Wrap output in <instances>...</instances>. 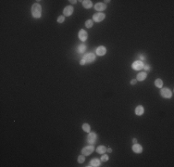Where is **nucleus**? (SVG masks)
<instances>
[{
	"label": "nucleus",
	"mask_w": 174,
	"mask_h": 167,
	"mask_svg": "<svg viewBox=\"0 0 174 167\" xmlns=\"http://www.w3.org/2000/svg\"><path fill=\"white\" fill-rule=\"evenodd\" d=\"M83 8H92V6H93L92 1H90V0H84V1H83Z\"/></svg>",
	"instance_id": "nucleus-16"
},
{
	"label": "nucleus",
	"mask_w": 174,
	"mask_h": 167,
	"mask_svg": "<svg viewBox=\"0 0 174 167\" xmlns=\"http://www.w3.org/2000/svg\"><path fill=\"white\" fill-rule=\"evenodd\" d=\"M100 163H101L100 160H98V159H93V160L90 162V164H89V165H87V166L98 167V166H100Z\"/></svg>",
	"instance_id": "nucleus-14"
},
{
	"label": "nucleus",
	"mask_w": 174,
	"mask_h": 167,
	"mask_svg": "<svg viewBox=\"0 0 174 167\" xmlns=\"http://www.w3.org/2000/svg\"><path fill=\"white\" fill-rule=\"evenodd\" d=\"M84 161H85L84 155H80V156L78 157V163H84Z\"/></svg>",
	"instance_id": "nucleus-22"
},
{
	"label": "nucleus",
	"mask_w": 174,
	"mask_h": 167,
	"mask_svg": "<svg viewBox=\"0 0 174 167\" xmlns=\"http://www.w3.org/2000/svg\"><path fill=\"white\" fill-rule=\"evenodd\" d=\"M93 25H94L93 20H87L86 21H85V26H86L87 28H92Z\"/></svg>",
	"instance_id": "nucleus-20"
},
{
	"label": "nucleus",
	"mask_w": 174,
	"mask_h": 167,
	"mask_svg": "<svg viewBox=\"0 0 174 167\" xmlns=\"http://www.w3.org/2000/svg\"><path fill=\"white\" fill-rule=\"evenodd\" d=\"M96 151L99 154H104L105 152L107 151V148L105 146H99L97 149H96Z\"/></svg>",
	"instance_id": "nucleus-18"
},
{
	"label": "nucleus",
	"mask_w": 174,
	"mask_h": 167,
	"mask_svg": "<svg viewBox=\"0 0 174 167\" xmlns=\"http://www.w3.org/2000/svg\"><path fill=\"white\" fill-rule=\"evenodd\" d=\"M101 161L102 162H107V161H108V156L106 155V154H104L101 157Z\"/></svg>",
	"instance_id": "nucleus-24"
},
{
	"label": "nucleus",
	"mask_w": 174,
	"mask_h": 167,
	"mask_svg": "<svg viewBox=\"0 0 174 167\" xmlns=\"http://www.w3.org/2000/svg\"><path fill=\"white\" fill-rule=\"evenodd\" d=\"M155 86H157V87H158V88H161L162 87V86H163V81L161 80V79H157L156 81H155Z\"/></svg>",
	"instance_id": "nucleus-19"
},
{
	"label": "nucleus",
	"mask_w": 174,
	"mask_h": 167,
	"mask_svg": "<svg viewBox=\"0 0 174 167\" xmlns=\"http://www.w3.org/2000/svg\"><path fill=\"white\" fill-rule=\"evenodd\" d=\"M144 65H145V64H144V62H143V61H136L132 63L131 67H132V69H133V70H135V71H140V70L144 69Z\"/></svg>",
	"instance_id": "nucleus-2"
},
{
	"label": "nucleus",
	"mask_w": 174,
	"mask_h": 167,
	"mask_svg": "<svg viewBox=\"0 0 174 167\" xmlns=\"http://www.w3.org/2000/svg\"><path fill=\"white\" fill-rule=\"evenodd\" d=\"M78 36H79V39H81L83 42H84V41H86L87 38H88V33H87V32H85L84 30L82 29V30L79 32Z\"/></svg>",
	"instance_id": "nucleus-7"
},
{
	"label": "nucleus",
	"mask_w": 174,
	"mask_h": 167,
	"mask_svg": "<svg viewBox=\"0 0 174 167\" xmlns=\"http://www.w3.org/2000/svg\"><path fill=\"white\" fill-rule=\"evenodd\" d=\"M73 9H74V8H73L71 6H68V7H66V8H64L63 14L66 16V17H69V16H71L73 13Z\"/></svg>",
	"instance_id": "nucleus-8"
},
{
	"label": "nucleus",
	"mask_w": 174,
	"mask_h": 167,
	"mask_svg": "<svg viewBox=\"0 0 174 167\" xmlns=\"http://www.w3.org/2000/svg\"><path fill=\"white\" fill-rule=\"evenodd\" d=\"M105 17H106V15H105L104 13L98 12V13L94 14V16H93V20H94L95 21H96V22H100V21H102V20L105 19Z\"/></svg>",
	"instance_id": "nucleus-6"
},
{
	"label": "nucleus",
	"mask_w": 174,
	"mask_h": 167,
	"mask_svg": "<svg viewBox=\"0 0 174 167\" xmlns=\"http://www.w3.org/2000/svg\"><path fill=\"white\" fill-rule=\"evenodd\" d=\"M32 14L34 18H40L42 15V7L39 4H33L32 7Z\"/></svg>",
	"instance_id": "nucleus-1"
},
{
	"label": "nucleus",
	"mask_w": 174,
	"mask_h": 167,
	"mask_svg": "<svg viewBox=\"0 0 174 167\" xmlns=\"http://www.w3.org/2000/svg\"><path fill=\"white\" fill-rule=\"evenodd\" d=\"M65 20V17L64 16H59L58 18V23H62Z\"/></svg>",
	"instance_id": "nucleus-23"
},
{
	"label": "nucleus",
	"mask_w": 174,
	"mask_h": 167,
	"mask_svg": "<svg viewBox=\"0 0 174 167\" xmlns=\"http://www.w3.org/2000/svg\"><path fill=\"white\" fill-rule=\"evenodd\" d=\"M161 96L165 98H170L171 96H172V92L170 91L169 88H163L161 89V92H160Z\"/></svg>",
	"instance_id": "nucleus-4"
},
{
	"label": "nucleus",
	"mask_w": 174,
	"mask_h": 167,
	"mask_svg": "<svg viewBox=\"0 0 174 167\" xmlns=\"http://www.w3.org/2000/svg\"><path fill=\"white\" fill-rule=\"evenodd\" d=\"M107 151H108V152H112V150H111V149L109 148V149H107Z\"/></svg>",
	"instance_id": "nucleus-31"
},
{
	"label": "nucleus",
	"mask_w": 174,
	"mask_h": 167,
	"mask_svg": "<svg viewBox=\"0 0 174 167\" xmlns=\"http://www.w3.org/2000/svg\"><path fill=\"white\" fill-rule=\"evenodd\" d=\"M80 64H81V65H84V64H86V61H84V60H81Z\"/></svg>",
	"instance_id": "nucleus-27"
},
{
	"label": "nucleus",
	"mask_w": 174,
	"mask_h": 167,
	"mask_svg": "<svg viewBox=\"0 0 174 167\" xmlns=\"http://www.w3.org/2000/svg\"><path fill=\"white\" fill-rule=\"evenodd\" d=\"M145 56H144V55H141V56H140V61H145Z\"/></svg>",
	"instance_id": "nucleus-28"
},
{
	"label": "nucleus",
	"mask_w": 174,
	"mask_h": 167,
	"mask_svg": "<svg viewBox=\"0 0 174 167\" xmlns=\"http://www.w3.org/2000/svg\"><path fill=\"white\" fill-rule=\"evenodd\" d=\"M94 150H95L94 146L90 145V146H87L85 148H83V151H82V153H83V155H84V156H88V155H90L92 152L94 151Z\"/></svg>",
	"instance_id": "nucleus-5"
},
{
	"label": "nucleus",
	"mask_w": 174,
	"mask_h": 167,
	"mask_svg": "<svg viewBox=\"0 0 174 167\" xmlns=\"http://www.w3.org/2000/svg\"><path fill=\"white\" fill-rule=\"evenodd\" d=\"M83 60L86 61V63H91V62L95 61V55L93 54V53H88V54H85L83 57Z\"/></svg>",
	"instance_id": "nucleus-3"
},
{
	"label": "nucleus",
	"mask_w": 174,
	"mask_h": 167,
	"mask_svg": "<svg viewBox=\"0 0 174 167\" xmlns=\"http://www.w3.org/2000/svg\"><path fill=\"white\" fill-rule=\"evenodd\" d=\"M70 2H71V3H72V4H76V3H77V1H76V0H73V1L71 0V1H70Z\"/></svg>",
	"instance_id": "nucleus-29"
},
{
	"label": "nucleus",
	"mask_w": 174,
	"mask_h": 167,
	"mask_svg": "<svg viewBox=\"0 0 174 167\" xmlns=\"http://www.w3.org/2000/svg\"><path fill=\"white\" fill-rule=\"evenodd\" d=\"M144 69H145V71H149L150 70V66L147 65V64H145V65H144Z\"/></svg>",
	"instance_id": "nucleus-25"
},
{
	"label": "nucleus",
	"mask_w": 174,
	"mask_h": 167,
	"mask_svg": "<svg viewBox=\"0 0 174 167\" xmlns=\"http://www.w3.org/2000/svg\"><path fill=\"white\" fill-rule=\"evenodd\" d=\"M95 140H96V134L94 133V132H93V133H90L89 136H88V137H87V141H88L89 143L93 144V143L95 142Z\"/></svg>",
	"instance_id": "nucleus-9"
},
{
	"label": "nucleus",
	"mask_w": 174,
	"mask_h": 167,
	"mask_svg": "<svg viewBox=\"0 0 174 167\" xmlns=\"http://www.w3.org/2000/svg\"><path fill=\"white\" fill-rule=\"evenodd\" d=\"M146 77H147L146 73L142 72V73H139L137 74L136 80H137V81H144V80H145V79H146Z\"/></svg>",
	"instance_id": "nucleus-15"
},
{
	"label": "nucleus",
	"mask_w": 174,
	"mask_h": 167,
	"mask_svg": "<svg viewBox=\"0 0 174 167\" xmlns=\"http://www.w3.org/2000/svg\"><path fill=\"white\" fill-rule=\"evenodd\" d=\"M106 8H107V6H106V4H104V3H97V4L95 5V8L97 11H103V10L106 9Z\"/></svg>",
	"instance_id": "nucleus-11"
},
{
	"label": "nucleus",
	"mask_w": 174,
	"mask_h": 167,
	"mask_svg": "<svg viewBox=\"0 0 174 167\" xmlns=\"http://www.w3.org/2000/svg\"><path fill=\"white\" fill-rule=\"evenodd\" d=\"M144 111H145V109H144V107L141 106V105L137 106L136 107V109H135V114L138 115V116L143 115V114H144Z\"/></svg>",
	"instance_id": "nucleus-13"
},
{
	"label": "nucleus",
	"mask_w": 174,
	"mask_h": 167,
	"mask_svg": "<svg viewBox=\"0 0 174 167\" xmlns=\"http://www.w3.org/2000/svg\"><path fill=\"white\" fill-rule=\"evenodd\" d=\"M132 142H133V143H137V139H136V138H133V139H132Z\"/></svg>",
	"instance_id": "nucleus-30"
},
{
	"label": "nucleus",
	"mask_w": 174,
	"mask_h": 167,
	"mask_svg": "<svg viewBox=\"0 0 174 167\" xmlns=\"http://www.w3.org/2000/svg\"><path fill=\"white\" fill-rule=\"evenodd\" d=\"M85 50H86V46L84 45V44H82V45H80V46H78V48H77V51H78V53H84L85 52Z\"/></svg>",
	"instance_id": "nucleus-17"
},
{
	"label": "nucleus",
	"mask_w": 174,
	"mask_h": 167,
	"mask_svg": "<svg viewBox=\"0 0 174 167\" xmlns=\"http://www.w3.org/2000/svg\"><path fill=\"white\" fill-rule=\"evenodd\" d=\"M137 83V80L136 79H132V80H130V85H135Z\"/></svg>",
	"instance_id": "nucleus-26"
},
{
	"label": "nucleus",
	"mask_w": 174,
	"mask_h": 167,
	"mask_svg": "<svg viewBox=\"0 0 174 167\" xmlns=\"http://www.w3.org/2000/svg\"><path fill=\"white\" fill-rule=\"evenodd\" d=\"M106 52H107V49H106V47L103 46H100L97 47V49H96V54L98 55V56H104L105 54H106Z\"/></svg>",
	"instance_id": "nucleus-12"
},
{
	"label": "nucleus",
	"mask_w": 174,
	"mask_h": 167,
	"mask_svg": "<svg viewBox=\"0 0 174 167\" xmlns=\"http://www.w3.org/2000/svg\"><path fill=\"white\" fill-rule=\"evenodd\" d=\"M83 131L84 132H90V130H91V127H90V125L88 124V123H83Z\"/></svg>",
	"instance_id": "nucleus-21"
},
{
	"label": "nucleus",
	"mask_w": 174,
	"mask_h": 167,
	"mask_svg": "<svg viewBox=\"0 0 174 167\" xmlns=\"http://www.w3.org/2000/svg\"><path fill=\"white\" fill-rule=\"evenodd\" d=\"M132 151L135 152V153H142L143 151V147L140 145V144H134L132 146Z\"/></svg>",
	"instance_id": "nucleus-10"
}]
</instances>
